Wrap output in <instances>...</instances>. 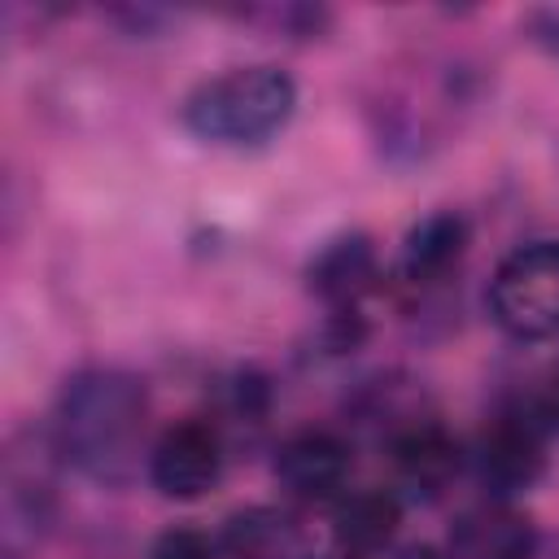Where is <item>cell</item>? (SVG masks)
Instances as JSON below:
<instances>
[{
  "label": "cell",
  "instance_id": "cell-6",
  "mask_svg": "<svg viewBox=\"0 0 559 559\" xmlns=\"http://www.w3.org/2000/svg\"><path fill=\"white\" fill-rule=\"evenodd\" d=\"M349 472H354V454L328 428L293 432L275 450V480L293 498H301V502H332V498H341Z\"/></svg>",
  "mask_w": 559,
  "mask_h": 559
},
{
  "label": "cell",
  "instance_id": "cell-14",
  "mask_svg": "<svg viewBox=\"0 0 559 559\" xmlns=\"http://www.w3.org/2000/svg\"><path fill=\"white\" fill-rule=\"evenodd\" d=\"M528 415H533L542 428L559 432V367H550V371L542 376V384H537V393H533V402H528Z\"/></svg>",
  "mask_w": 559,
  "mask_h": 559
},
{
  "label": "cell",
  "instance_id": "cell-10",
  "mask_svg": "<svg viewBox=\"0 0 559 559\" xmlns=\"http://www.w3.org/2000/svg\"><path fill=\"white\" fill-rule=\"evenodd\" d=\"M402 524V502L393 489H345L332 511V537L349 559L380 555Z\"/></svg>",
  "mask_w": 559,
  "mask_h": 559
},
{
  "label": "cell",
  "instance_id": "cell-13",
  "mask_svg": "<svg viewBox=\"0 0 559 559\" xmlns=\"http://www.w3.org/2000/svg\"><path fill=\"white\" fill-rule=\"evenodd\" d=\"M148 559H214V546H210V537L197 533V528H166V533L153 542Z\"/></svg>",
  "mask_w": 559,
  "mask_h": 559
},
{
  "label": "cell",
  "instance_id": "cell-12",
  "mask_svg": "<svg viewBox=\"0 0 559 559\" xmlns=\"http://www.w3.org/2000/svg\"><path fill=\"white\" fill-rule=\"evenodd\" d=\"M223 546L231 550V559H293L297 550V533L280 511H245L227 524Z\"/></svg>",
  "mask_w": 559,
  "mask_h": 559
},
{
  "label": "cell",
  "instance_id": "cell-7",
  "mask_svg": "<svg viewBox=\"0 0 559 559\" xmlns=\"http://www.w3.org/2000/svg\"><path fill=\"white\" fill-rule=\"evenodd\" d=\"M376 280H380V258H376V245L362 231H349V236L328 240L306 262L310 293L323 306H332L336 314H354V306L376 288Z\"/></svg>",
  "mask_w": 559,
  "mask_h": 559
},
{
  "label": "cell",
  "instance_id": "cell-11",
  "mask_svg": "<svg viewBox=\"0 0 559 559\" xmlns=\"http://www.w3.org/2000/svg\"><path fill=\"white\" fill-rule=\"evenodd\" d=\"M537 533L511 507H480L454 524L450 555L454 559H533Z\"/></svg>",
  "mask_w": 559,
  "mask_h": 559
},
{
  "label": "cell",
  "instance_id": "cell-9",
  "mask_svg": "<svg viewBox=\"0 0 559 559\" xmlns=\"http://www.w3.org/2000/svg\"><path fill=\"white\" fill-rule=\"evenodd\" d=\"M463 249H467V223L454 210H437L406 231L397 271L411 288H432L463 262Z\"/></svg>",
  "mask_w": 559,
  "mask_h": 559
},
{
  "label": "cell",
  "instance_id": "cell-15",
  "mask_svg": "<svg viewBox=\"0 0 559 559\" xmlns=\"http://www.w3.org/2000/svg\"><path fill=\"white\" fill-rule=\"evenodd\" d=\"M528 35H533L537 48H546V52L559 61V4L533 9V13H528Z\"/></svg>",
  "mask_w": 559,
  "mask_h": 559
},
{
  "label": "cell",
  "instance_id": "cell-5",
  "mask_svg": "<svg viewBox=\"0 0 559 559\" xmlns=\"http://www.w3.org/2000/svg\"><path fill=\"white\" fill-rule=\"evenodd\" d=\"M542 424L528 411H502L485 424L476 441V472L493 493H520L528 489L546 467V441Z\"/></svg>",
  "mask_w": 559,
  "mask_h": 559
},
{
  "label": "cell",
  "instance_id": "cell-16",
  "mask_svg": "<svg viewBox=\"0 0 559 559\" xmlns=\"http://www.w3.org/2000/svg\"><path fill=\"white\" fill-rule=\"evenodd\" d=\"M402 559H441V555H437V550H428V546H415V550H406Z\"/></svg>",
  "mask_w": 559,
  "mask_h": 559
},
{
  "label": "cell",
  "instance_id": "cell-2",
  "mask_svg": "<svg viewBox=\"0 0 559 559\" xmlns=\"http://www.w3.org/2000/svg\"><path fill=\"white\" fill-rule=\"evenodd\" d=\"M293 109H297V83L280 66H240L197 83L179 114L197 140L223 148H253L280 135Z\"/></svg>",
  "mask_w": 559,
  "mask_h": 559
},
{
  "label": "cell",
  "instance_id": "cell-1",
  "mask_svg": "<svg viewBox=\"0 0 559 559\" xmlns=\"http://www.w3.org/2000/svg\"><path fill=\"white\" fill-rule=\"evenodd\" d=\"M148 428V389L122 367L74 371L52 411L57 450L96 485H127L140 467Z\"/></svg>",
  "mask_w": 559,
  "mask_h": 559
},
{
  "label": "cell",
  "instance_id": "cell-4",
  "mask_svg": "<svg viewBox=\"0 0 559 559\" xmlns=\"http://www.w3.org/2000/svg\"><path fill=\"white\" fill-rule=\"evenodd\" d=\"M218 476H223V437L205 419L170 424L148 450V480L162 498L192 502L210 493Z\"/></svg>",
  "mask_w": 559,
  "mask_h": 559
},
{
  "label": "cell",
  "instance_id": "cell-8",
  "mask_svg": "<svg viewBox=\"0 0 559 559\" xmlns=\"http://www.w3.org/2000/svg\"><path fill=\"white\" fill-rule=\"evenodd\" d=\"M389 454H393L397 480L406 489L424 493V498H437L459 476V463H463L459 441L441 424H411V428H402L393 437Z\"/></svg>",
  "mask_w": 559,
  "mask_h": 559
},
{
  "label": "cell",
  "instance_id": "cell-3",
  "mask_svg": "<svg viewBox=\"0 0 559 559\" xmlns=\"http://www.w3.org/2000/svg\"><path fill=\"white\" fill-rule=\"evenodd\" d=\"M489 314L515 341L559 336V240H533L507 253L489 280Z\"/></svg>",
  "mask_w": 559,
  "mask_h": 559
}]
</instances>
